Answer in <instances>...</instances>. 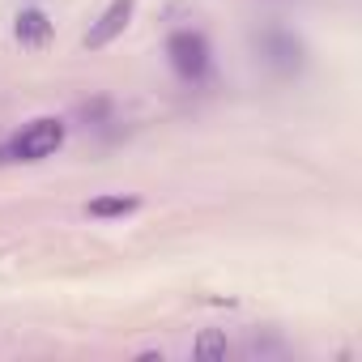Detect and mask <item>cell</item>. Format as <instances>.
Returning a JSON list of instances; mask_svg holds the SVG:
<instances>
[{
  "label": "cell",
  "mask_w": 362,
  "mask_h": 362,
  "mask_svg": "<svg viewBox=\"0 0 362 362\" xmlns=\"http://www.w3.org/2000/svg\"><path fill=\"white\" fill-rule=\"evenodd\" d=\"M60 141H64V124H60V119H35V124H26V128L13 136L9 153H13L18 162H43V158H52V153L60 149Z\"/></svg>",
  "instance_id": "obj_2"
},
{
  "label": "cell",
  "mask_w": 362,
  "mask_h": 362,
  "mask_svg": "<svg viewBox=\"0 0 362 362\" xmlns=\"http://www.w3.org/2000/svg\"><path fill=\"white\" fill-rule=\"evenodd\" d=\"M132 13H136V0H111V5L103 9V18L90 26V35H86V47H90V52H98V47L115 43V39L128 30Z\"/></svg>",
  "instance_id": "obj_3"
},
{
  "label": "cell",
  "mask_w": 362,
  "mask_h": 362,
  "mask_svg": "<svg viewBox=\"0 0 362 362\" xmlns=\"http://www.w3.org/2000/svg\"><path fill=\"white\" fill-rule=\"evenodd\" d=\"M166 56H170V69L184 81H201L209 73V43L197 30H175L166 39Z\"/></svg>",
  "instance_id": "obj_1"
},
{
  "label": "cell",
  "mask_w": 362,
  "mask_h": 362,
  "mask_svg": "<svg viewBox=\"0 0 362 362\" xmlns=\"http://www.w3.org/2000/svg\"><path fill=\"white\" fill-rule=\"evenodd\" d=\"M132 209H136V201H94L90 205L94 218H103V214H132Z\"/></svg>",
  "instance_id": "obj_5"
},
{
  "label": "cell",
  "mask_w": 362,
  "mask_h": 362,
  "mask_svg": "<svg viewBox=\"0 0 362 362\" xmlns=\"http://www.w3.org/2000/svg\"><path fill=\"white\" fill-rule=\"evenodd\" d=\"M18 39H22V43H43V39H47V18H43L39 9L22 13V18H18Z\"/></svg>",
  "instance_id": "obj_4"
}]
</instances>
